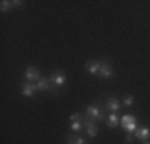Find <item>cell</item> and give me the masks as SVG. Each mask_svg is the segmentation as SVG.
Returning <instances> with one entry per match:
<instances>
[{
	"label": "cell",
	"instance_id": "cell-1",
	"mask_svg": "<svg viewBox=\"0 0 150 144\" xmlns=\"http://www.w3.org/2000/svg\"><path fill=\"white\" fill-rule=\"evenodd\" d=\"M99 106H101V104H98V103H93V104H90V106H86L85 115L91 117L93 120H96V122H105L107 120L105 109L104 107H99Z\"/></svg>",
	"mask_w": 150,
	"mask_h": 144
},
{
	"label": "cell",
	"instance_id": "cell-2",
	"mask_svg": "<svg viewBox=\"0 0 150 144\" xmlns=\"http://www.w3.org/2000/svg\"><path fill=\"white\" fill-rule=\"evenodd\" d=\"M37 90L38 91H48L54 96L59 95V86H56L53 83V82L50 80V77H42L40 80L37 82Z\"/></svg>",
	"mask_w": 150,
	"mask_h": 144
},
{
	"label": "cell",
	"instance_id": "cell-3",
	"mask_svg": "<svg viewBox=\"0 0 150 144\" xmlns=\"http://www.w3.org/2000/svg\"><path fill=\"white\" fill-rule=\"evenodd\" d=\"M120 123H121V127H123V130L126 133H134L136 128L139 127L137 118H136L133 114H125L123 117H120Z\"/></svg>",
	"mask_w": 150,
	"mask_h": 144
},
{
	"label": "cell",
	"instance_id": "cell-4",
	"mask_svg": "<svg viewBox=\"0 0 150 144\" xmlns=\"http://www.w3.org/2000/svg\"><path fill=\"white\" fill-rule=\"evenodd\" d=\"M81 122H83V127L86 130V136L88 138H96L99 133V128L98 125H96V120H93L91 117H88V115H85L83 112V118H81Z\"/></svg>",
	"mask_w": 150,
	"mask_h": 144
},
{
	"label": "cell",
	"instance_id": "cell-5",
	"mask_svg": "<svg viewBox=\"0 0 150 144\" xmlns=\"http://www.w3.org/2000/svg\"><path fill=\"white\" fill-rule=\"evenodd\" d=\"M98 75H99V77H102V78H112V77H115L113 66L107 59H99V74Z\"/></svg>",
	"mask_w": 150,
	"mask_h": 144
},
{
	"label": "cell",
	"instance_id": "cell-6",
	"mask_svg": "<svg viewBox=\"0 0 150 144\" xmlns=\"http://www.w3.org/2000/svg\"><path fill=\"white\" fill-rule=\"evenodd\" d=\"M50 80H51L56 86L62 88V86L67 83V75H66V72H64V71L56 69V71H53L51 74H50Z\"/></svg>",
	"mask_w": 150,
	"mask_h": 144
},
{
	"label": "cell",
	"instance_id": "cell-7",
	"mask_svg": "<svg viewBox=\"0 0 150 144\" xmlns=\"http://www.w3.org/2000/svg\"><path fill=\"white\" fill-rule=\"evenodd\" d=\"M42 77H43V75H42L40 69L35 67V66H29L26 69V72H24V78H26L27 82H35V83H37Z\"/></svg>",
	"mask_w": 150,
	"mask_h": 144
},
{
	"label": "cell",
	"instance_id": "cell-8",
	"mask_svg": "<svg viewBox=\"0 0 150 144\" xmlns=\"http://www.w3.org/2000/svg\"><path fill=\"white\" fill-rule=\"evenodd\" d=\"M35 91H38L35 82H27L26 80V82L21 83V95H23L24 98H32V96L35 95Z\"/></svg>",
	"mask_w": 150,
	"mask_h": 144
},
{
	"label": "cell",
	"instance_id": "cell-9",
	"mask_svg": "<svg viewBox=\"0 0 150 144\" xmlns=\"http://www.w3.org/2000/svg\"><path fill=\"white\" fill-rule=\"evenodd\" d=\"M105 112H118L121 109V103L118 98H115V96H109V98L105 99V106H104Z\"/></svg>",
	"mask_w": 150,
	"mask_h": 144
},
{
	"label": "cell",
	"instance_id": "cell-10",
	"mask_svg": "<svg viewBox=\"0 0 150 144\" xmlns=\"http://www.w3.org/2000/svg\"><path fill=\"white\" fill-rule=\"evenodd\" d=\"M134 138L139 139V141H142V143L149 141V139H150V128L145 127V125L137 127V128H136V131H134Z\"/></svg>",
	"mask_w": 150,
	"mask_h": 144
},
{
	"label": "cell",
	"instance_id": "cell-11",
	"mask_svg": "<svg viewBox=\"0 0 150 144\" xmlns=\"http://www.w3.org/2000/svg\"><path fill=\"white\" fill-rule=\"evenodd\" d=\"M66 144H88V141L83 136H77L75 133H67L66 135Z\"/></svg>",
	"mask_w": 150,
	"mask_h": 144
},
{
	"label": "cell",
	"instance_id": "cell-12",
	"mask_svg": "<svg viewBox=\"0 0 150 144\" xmlns=\"http://www.w3.org/2000/svg\"><path fill=\"white\" fill-rule=\"evenodd\" d=\"M85 71L90 72L93 75H98L99 74V61H96V59L86 61V63H85Z\"/></svg>",
	"mask_w": 150,
	"mask_h": 144
},
{
	"label": "cell",
	"instance_id": "cell-13",
	"mask_svg": "<svg viewBox=\"0 0 150 144\" xmlns=\"http://www.w3.org/2000/svg\"><path fill=\"white\" fill-rule=\"evenodd\" d=\"M105 123H107V127H109V128H117V127H118V123H120L118 114H117V112H110L109 115H107Z\"/></svg>",
	"mask_w": 150,
	"mask_h": 144
},
{
	"label": "cell",
	"instance_id": "cell-14",
	"mask_svg": "<svg viewBox=\"0 0 150 144\" xmlns=\"http://www.w3.org/2000/svg\"><path fill=\"white\" fill-rule=\"evenodd\" d=\"M83 122L81 120H77V122H70V131L75 133V135H78V133H81V130H83Z\"/></svg>",
	"mask_w": 150,
	"mask_h": 144
},
{
	"label": "cell",
	"instance_id": "cell-15",
	"mask_svg": "<svg viewBox=\"0 0 150 144\" xmlns=\"http://www.w3.org/2000/svg\"><path fill=\"white\" fill-rule=\"evenodd\" d=\"M13 8H15V6H13V2H11V0H2V2H0V10H2V13L11 11Z\"/></svg>",
	"mask_w": 150,
	"mask_h": 144
},
{
	"label": "cell",
	"instance_id": "cell-16",
	"mask_svg": "<svg viewBox=\"0 0 150 144\" xmlns=\"http://www.w3.org/2000/svg\"><path fill=\"white\" fill-rule=\"evenodd\" d=\"M133 103H134L133 95H126V96L123 98V106H125V107H133Z\"/></svg>",
	"mask_w": 150,
	"mask_h": 144
},
{
	"label": "cell",
	"instance_id": "cell-17",
	"mask_svg": "<svg viewBox=\"0 0 150 144\" xmlns=\"http://www.w3.org/2000/svg\"><path fill=\"white\" fill-rule=\"evenodd\" d=\"M81 118H83V112H75V114H70L69 122H77V120H81Z\"/></svg>",
	"mask_w": 150,
	"mask_h": 144
},
{
	"label": "cell",
	"instance_id": "cell-18",
	"mask_svg": "<svg viewBox=\"0 0 150 144\" xmlns=\"http://www.w3.org/2000/svg\"><path fill=\"white\" fill-rule=\"evenodd\" d=\"M134 139H136V138H134V133H128V135H126V143H128V144H131Z\"/></svg>",
	"mask_w": 150,
	"mask_h": 144
},
{
	"label": "cell",
	"instance_id": "cell-19",
	"mask_svg": "<svg viewBox=\"0 0 150 144\" xmlns=\"http://www.w3.org/2000/svg\"><path fill=\"white\" fill-rule=\"evenodd\" d=\"M142 144H150V141H144V143H142Z\"/></svg>",
	"mask_w": 150,
	"mask_h": 144
}]
</instances>
